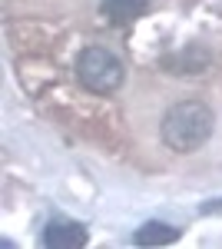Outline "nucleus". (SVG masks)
<instances>
[{
    "instance_id": "1",
    "label": "nucleus",
    "mask_w": 222,
    "mask_h": 249,
    "mask_svg": "<svg viewBox=\"0 0 222 249\" xmlns=\"http://www.w3.org/2000/svg\"><path fill=\"white\" fill-rule=\"evenodd\" d=\"M216 130V113L203 100H179L163 116V143L176 153H196Z\"/></svg>"
},
{
    "instance_id": "2",
    "label": "nucleus",
    "mask_w": 222,
    "mask_h": 249,
    "mask_svg": "<svg viewBox=\"0 0 222 249\" xmlns=\"http://www.w3.org/2000/svg\"><path fill=\"white\" fill-rule=\"evenodd\" d=\"M123 77H126V70H123V63H120V57L113 50H106V47L80 50V57H76V80L90 93H96V96L116 93L123 87Z\"/></svg>"
},
{
    "instance_id": "3",
    "label": "nucleus",
    "mask_w": 222,
    "mask_h": 249,
    "mask_svg": "<svg viewBox=\"0 0 222 249\" xmlns=\"http://www.w3.org/2000/svg\"><path fill=\"white\" fill-rule=\"evenodd\" d=\"M90 232L83 223H73V219H53L47 230H43V246L50 249H80L86 246Z\"/></svg>"
},
{
    "instance_id": "4",
    "label": "nucleus",
    "mask_w": 222,
    "mask_h": 249,
    "mask_svg": "<svg viewBox=\"0 0 222 249\" xmlns=\"http://www.w3.org/2000/svg\"><path fill=\"white\" fill-rule=\"evenodd\" d=\"M146 10H149V0H103L100 3V14L116 27H126L133 20H139Z\"/></svg>"
},
{
    "instance_id": "5",
    "label": "nucleus",
    "mask_w": 222,
    "mask_h": 249,
    "mask_svg": "<svg viewBox=\"0 0 222 249\" xmlns=\"http://www.w3.org/2000/svg\"><path fill=\"white\" fill-rule=\"evenodd\" d=\"M136 246H169V243H176L179 239V230H172L169 223H146V226H139L136 230Z\"/></svg>"
}]
</instances>
